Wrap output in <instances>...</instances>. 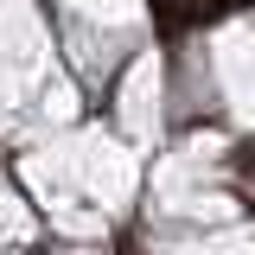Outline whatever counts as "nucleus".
<instances>
[{"label":"nucleus","mask_w":255,"mask_h":255,"mask_svg":"<svg viewBox=\"0 0 255 255\" xmlns=\"http://www.w3.org/2000/svg\"><path fill=\"white\" fill-rule=\"evenodd\" d=\"M0 255H32V249H0Z\"/></svg>","instance_id":"obj_8"},{"label":"nucleus","mask_w":255,"mask_h":255,"mask_svg":"<svg viewBox=\"0 0 255 255\" xmlns=\"http://www.w3.org/2000/svg\"><path fill=\"white\" fill-rule=\"evenodd\" d=\"M134 255H255V217L211 223V230H147L140 223Z\"/></svg>","instance_id":"obj_5"},{"label":"nucleus","mask_w":255,"mask_h":255,"mask_svg":"<svg viewBox=\"0 0 255 255\" xmlns=\"http://www.w3.org/2000/svg\"><path fill=\"white\" fill-rule=\"evenodd\" d=\"M204 102H217L243 134H255V26H236V32H217L211 38Z\"/></svg>","instance_id":"obj_4"},{"label":"nucleus","mask_w":255,"mask_h":255,"mask_svg":"<svg viewBox=\"0 0 255 255\" xmlns=\"http://www.w3.org/2000/svg\"><path fill=\"white\" fill-rule=\"evenodd\" d=\"M38 211H32L26 185L13 179V172H0V249H32V236H38Z\"/></svg>","instance_id":"obj_6"},{"label":"nucleus","mask_w":255,"mask_h":255,"mask_svg":"<svg viewBox=\"0 0 255 255\" xmlns=\"http://www.w3.org/2000/svg\"><path fill=\"white\" fill-rule=\"evenodd\" d=\"M51 6V32H58V51L70 64V77H83L90 90L115 83L128 64L147 45V6L140 0H45Z\"/></svg>","instance_id":"obj_3"},{"label":"nucleus","mask_w":255,"mask_h":255,"mask_svg":"<svg viewBox=\"0 0 255 255\" xmlns=\"http://www.w3.org/2000/svg\"><path fill=\"white\" fill-rule=\"evenodd\" d=\"M77 122V83L58 51L51 13L0 0V140H45Z\"/></svg>","instance_id":"obj_2"},{"label":"nucleus","mask_w":255,"mask_h":255,"mask_svg":"<svg viewBox=\"0 0 255 255\" xmlns=\"http://www.w3.org/2000/svg\"><path fill=\"white\" fill-rule=\"evenodd\" d=\"M13 179L26 185L32 211L58 236H83V243L115 236V223H128L134 198L147 185L128 134L102 122H70L45 140H32L13 166Z\"/></svg>","instance_id":"obj_1"},{"label":"nucleus","mask_w":255,"mask_h":255,"mask_svg":"<svg viewBox=\"0 0 255 255\" xmlns=\"http://www.w3.org/2000/svg\"><path fill=\"white\" fill-rule=\"evenodd\" d=\"M70 255H109V249H70Z\"/></svg>","instance_id":"obj_7"}]
</instances>
